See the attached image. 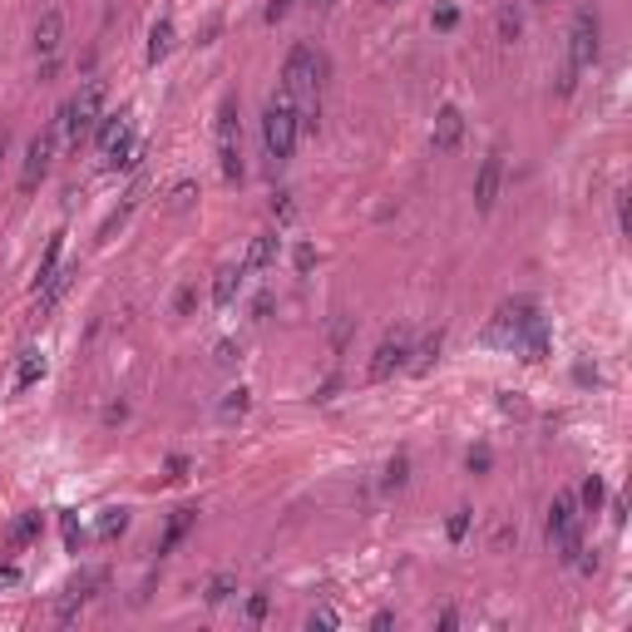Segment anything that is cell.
I'll return each instance as SVG.
<instances>
[{"label": "cell", "instance_id": "cell-1", "mask_svg": "<svg viewBox=\"0 0 632 632\" xmlns=\"http://www.w3.org/2000/svg\"><path fill=\"white\" fill-rule=\"evenodd\" d=\"M598 35H603L598 11H593V5H583V11L573 15V30H568V65H563V75H558V94H573L579 75L593 65V60H598Z\"/></svg>", "mask_w": 632, "mask_h": 632}, {"label": "cell", "instance_id": "cell-2", "mask_svg": "<svg viewBox=\"0 0 632 632\" xmlns=\"http://www.w3.org/2000/svg\"><path fill=\"white\" fill-rule=\"evenodd\" d=\"M297 134H301L297 104H291V99L277 89V94L267 99V114H262V149H267V159L277 163V168L291 159V149H297Z\"/></svg>", "mask_w": 632, "mask_h": 632}, {"label": "cell", "instance_id": "cell-3", "mask_svg": "<svg viewBox=\"0 0 632 632\" xmlns=\"http://www.w3.org/2000/svg\"><path fill=\"white\" fill-rule=\"evenodd\" d=\"M99 114H104V79H89V85L79 89L70 104H60L54 124H60V134H65L70 144H79V139H89V134H94Z\"/></svg>", "mask_w": 632, "mask_h": 632}, {"label": "cell", "instance_id": "cell-4", "mask_svg": "<svg viewBox=\"0 0 632 632\" xmlns=\"http://www.w3.org/2000/svg\"><path fill=\"white\" fill-rule=\"evenodd\" d=\"M218 163H223V178L227 183L242 178V129H237V99H223V109H218Z\"/></svg>", "mask_w": 632, "mask_h": 632}, {"label": "cell", "instance_id": "cell-5", "mask_svg": "<svg viewBox=\"0 0 632 632\" xmlns=\"http://www.w3.org/2000/svg\"><path fill=\"white\" fill-rule=\"evenodd\" d=\"M54 139H60V124H50V129H40L30 139V149H25V168H21V188L25 193H35L40 188V178L50 173V159H54Z\"/></svg>", "mask_w": 632, "mask_h": 632}, {"label": "cell", "instance_id": "cell-6", "mask_svg": "<svg viewBox=\"0 0 632 632\" xmlns=\"http://www.w3.org/2000/svg\"><path fill=\"white\" fill-rule=\"evenodd\" d=\"M30 45H35V54H40V65L45 60H60V45H65V5H45L35 30H30Z\"/></svg>", "mask_w": 632, "mask_h": 632}, {"label": "cell", "instance_id": "cell-7", "mask_svg": "<svg viewBox=\"0 0 632 632\" xmlns=\"http://www.w3.org/2000/svg\"><path fill=\"white\" fill-rule=\"evenodd\" d=\"M406 365H410V336L390 332L386 341L375 346V356H371V381H390V375L406 371Z\"/></svg>", "mask_w": 632, "mask_h": 632}, {"label": "cell", "instance_id": "cell-8", "mask_svg": "<svg viewBox=\"0 0 632 632\" xmlns=\"http://www.w3.org/2000/svg\"><path fill=\"white\" fill-rule=\"evenodd\" d=\"M499 188H504V153H489V159L480 163V173H474V208H480V213H494Z\"/></svg>", "mask_w": 632, "mask_h": 632}, {"label": "cell", "instance_id": "cell-9", "mask_svg": "<svg viewBox=\"0 0 632 632\" xmlns=\"http://www.w3.org/2000/svg\"><path fill=\"white\" fill-rule=\"evenodd\" d=\"M460 139H464V114L455 104H445L435 114V129H430V149H435V153H455V149H460Z\"/></svg>", "mask_w": 632, "mask_h": 632}, {"label": "cell", "instance_id": "cell-10", "mask_svg": "<svg viewBox=\"0 0 632 632\" xmlns=\"http://www.w3.org/2000/svg\"><path fill=\"white\" fill-rule=\"evenodd\" d=\"M104 159H109V168H139V159H144V144L134 139V129L124 124V129L109 139V149H104Z\"/></svg>", "mask_w": 632, "mask_h": 632}, {"label": "cell", "instance_id": "cell-11", "mask_svg": "<svg viewBox=\"0 0 632 632\" xmlns=\"http://www.w3.org/2000/svg\"><path fill=\"white\" fill-rule=\"evenodd\" d=\"M272 262H277V233H258L252 242H247V252H242L237 267H242V272H262V267H272Z\"/></svg>", "mask_w": 632, "mask_h": 632}, {"label": "cell", "instance_id": "cell-12", "mask_svg": "<svg viewBox=\"0 0 632 632\" xmlns=\"http://www.w3.org/2000/svg\"><path fill=\"white\" fill-rule=\"evenodd\" d=\"M514 346L524 351V361H544V356H548V326H544V316H529Z\"/></svg>", "mask_w": 632, "mask_h": 632}, {"label": "cell", "instance_id": "cell-13", "mask_svg": "<svg viewBox=\"0 0 632 632\" xmlns=\"http://www.w3.org/2000/svg\"><path fill=\"white\" fill-rule=\"evenodd\" d=\"M573 499H568V494H558L554 504H548V544H563L568 534H573Z\"/></svg>", "mask_w": 632, "mask_h": 632}, {"label": "cell", "instance_id": "cell-14", "mask_svg": "<svg viewBox=\"0 0 632 632\" xmlns=\"http://www.w3.org/2000/svg\"><path fill=\"white\" fill-rule=\"evenodd\" d=\"M193 519H198V509H178V514L168 519V529H163V538H159V558H163V554H173V548L183 544V534L193 529Z\"/></svg>", "mask_w": 632, "mask_h": 632}, {"label": "cell", "instance_id": "cell-15", "mask_svg": "<svg viewBox=\"0 0 632 632\" xmlns=\"http://www.w3.org/2000/svg\"><path fill=\"white\" fill-rule=\"evenodd\" d=\"M60 252H65V233H54L50 237V247H45V258H40V267H35V291L45 287V282L60 272Z\"/></svg>", "mask_w": 632, "mask_h": 632}, {"label": "cell", "instance_id": "cell-16", "mask_svg": "<svg viewBox=\"0 0 632 632\" xmlns=\"http://www.w3.org/2000/svg\"><path fill=\"white\" fill-rule=\"evenodd\" d=\"M45 375V356L40 351H21V365H15V390H30Z\"/></svg>", "mask_w": 632, "mask_h": 632}, {"label": "cell", "instance_id": "cell-17", "mask_svg": "<svg viewBox=\"0 0 632 632\" xmlns=\"http://www.w3.org/2000/svg\"><path fill=\"white\" fill-rule=\"evenodd\" d=\"M519 30H524V15H519V5H499V21H494V35H499V45H514Z\"/></svg>", "mask_w": 632, "mask_h": 632}, {"label": "cell", "instance_id": "cell-18", "mask_svg": "<svg viewBox=\"0 0 632 632\" xmlns=\"http://www.w3.org/2000/svg\"><path fill=\"white\" fill-rule=\"evenodd\" d=\"M242 277H247L242 267H223V272H218V282H213V301H218V307H227V301L237 297V287H242Z\"/></svg>", "mask_w": 632, "mask_h": 632}, {"label": "cell", "instance_id": "cell-19", "mask_svg": "<svg viewBox=\"0 0 632 632\" xmlns=\"http://www.w3.org/2000/svg\"><path fill=\"white\" fill-rule=\"evenodd\" d=\"M168 50H173V21H153V30H149V65H159Z\"/></svg>", "mask_w": 632, "mask_h": 632}, {"label": "cell", "instance_id": "cell-20", "mask_svg": "<svg viewBox=\"0 0 632 632\" xmlns=\"http://www.w3.org/2000/svg\"><path fill=\"white\" fill-rule=\"evenodd\" d=\"M35 538H40V514H21L15 519V529H11V548H25V544H35Z\"/></svg>", "mask_w": 632, "mask_h": 632}, {"label": "cell", "instance_id": "cell-21", "mask_svg": "<svg viewBox=\"0 0 632 632\" xmlns=\"http://www.w3.org/2000/svg\"><path fill=\"white\" fill-rule=\"evenodd\" d=\"M124 124H129V114H99V124H94V134H89V139H94L99 149H109V139H114Z\"/></svg>", "mask_w": 632, "mask_h": 632}, {"label": "cell", "instance_id": "cell-22", "mask_svg": "<svg viewBox=\"0 0 632 632\" xmlns=\"http://www.w3.org/2000/svg\"><path fill=\"white\" fill-rule=\"evenodd\" d=\"M129 529V509H104V519H99V538H114Z\"/></svg>", "mask_w": 632, "mask_h": 632}, {"label": "cell", "instance_id": "cell-23", "mask_svg": "<svg viewBox=\"0 0 632 632\" xmlns=\"http://www.w3.org/2000/svg\"><path fill=\"white\" fill-rule=\"evenodd\" d=\"M406 480H410V460L396 455V460L386 464V489H406Z\"/></svg>", "mask_w": 632, "mask_h": 632}, {"label": "cell", "instance_id": "cell-24", "mask_svg": "<svg viewBox=\"0 0 632 632\" xmlns=\"http://www.w3.org/2000/svg\"><path fill=\"white\" fill-rule=\"evenodd\" d=\"M203 598H208V608H223V603L233 598V579H223V573H218V579L208 583V593H203Z\"/></svg>", "mask_w": 632, "mask_h": 632}, {"label": "cell", "instance_id": "cell-25", "mask_svg": "<svg viewBox=\"0 0 632 632\" xmlns=\"http://www.w3.org/2000/svg\"><path fill=\"white\" fill-rule=\"evenodd\" d=\"M470 524H474V509H455V519L445 524V534H450V544H460L464 534H470Z\"/></svg>", "mask_w": 632, "mask_h": 632}, {"label": "cell", "instance_id": "cell-26", "mask_svg": "<svg viewBox=\"0 0 632 632\" xmlns=\"http://www.w3.org/2000/svg\"><path fill=\"white\" fill-rule=\"evenodd\" d=\"M598 504H603V480H598V474H588V480H583V509L598 514Z\"/></svg>", "mask_w": 632, "mask_h": 632}, {"label": "cell", "instance_id": "cell-27", "mask_svg": "<svg viewBox=\"0 0 632 632\" xmlns=\"http://www.w3.org/2000/svg\"><path fill=\"white\" fill-rule=\"evenodd\" d=\"M247 410V390L237 386V390H227V400H223V420H233V415H242Z\"/></svg>", "mask_w": 632, "mask_h": 632}, {"label": "cell", "instance_id": "cell-28", "mask_svg": "<svg viewBox=\"0 0 632 632\" xmlns=\"http://www.w3.org/2000/svg\"><path fill=\"white\" fill-rule=\"evenodd\" d=\"M410 356H415V365L425 371V365L439 356V332H435V336H425V346H420V351H410Z\"/></svg>", "mask_w": 632, "mask_h": 632}, {"label": "cell", "instance_id": "cell-29", "mask_svg": "<svg viewBox=\"0 0 632 632\" xmlns=\"http://www.w3.org/2000/svg\"><path fill=\"white\" fill-rule=\"evenodd\" d=\"M267 618V593H252L247 598V622H262Z\"/></svg>", "mask_w": 632, "mask_h": 632}, {"label": "cell", "instance_id": "cell-30", "mask_svg": "<svg viewBox=\"0 0 632 632\" xmlns=\"http://www.w3.org/2000/svg\"><path fill=\"white\" fill-rule=\"evenodd\" d=\"M455 21H460L455 5H439V11H435V30H455Z\"/></svg>", "mask_w": 632, "mask_h": 632}, {"label": "cell", "instance_id": "cell-31", "mask_svg": "<svg viewBox=\"0 0 632 632\" xmlns=\"http://www.w3.org/2000/svg\"><path fill=\"white\" fill-rule=\"evenodd\" d=\"M307 628H311V632H316V628H336V612H332V608H316V612L307 618Z\"/></svg>", "mask_w": 632, "mask_h": 632}, {"label": "cell", "instance_id": "cell-32", "mask_svg": "<svg viewBox=\"0 0 632 632\" xmlns=\"http://www.w3.org/2000/svg\"><path fill=\"white\" fill-rule=\"evenodd\" d=\"M287 11H291V0H272V5H267V25L287 21Z\"/></svg>", "mask_w": 632, "mask_h": 632}, {"label": "cell", "instance_id": "cell-33", "mask_svg": "<svg viewBox=\"0 0 632 632\" xmlns=\"http://www.w3.org/2000/svg\"><path fill=\"white\" fill-rule=\"evenodd\" d=\"M65 548H70V554L79 548V524H75V514H65Z\"/></svg>", "mask_w": 632, "mask_h": 632}, {"label": "cell", "instance_id": "cell-34", "mask_svg": "<svg viewBox=\"0 0 632 632\" xmlns=\"http://www.w3.org/2000/svg\"><path fill=\"white\" fill-rule=\"evenodd\" d=\"M0 583H5V588H11V583H21V568H15V563H0Z\"/></svg>", "mask_w": 632, "mask_h": 632}, {"label": "cell", "instance_id": "cell-35", "mask_svg": "<svg viewBox=\"0 0 632 632\" xmlns=\"http://www.w3.org/2000/svg\"><path fill=\"white\" fill-rule=\"evenodd\" d=\"M470 470H489V450H470Z\"/></svg>", "mask_w": 632, "mask_h": 632}, {"label": "cell", "instance_id": "cell-36", "mask_svg": "<svg viewBox=\"0 0 632 632\" xmlns=\"http://www.w3.org/2000/svg\"><path fill=\"white\" fill-rule=\"evenodd\" d=\"M371 628H375V632H386V628H396V612H375V618H371Z\"/></svg>", "mask_w": 632, "mask_h": 632}, {"label": "cell", "instance_id": "cell-37", "mask_svg": "<svg viewBox=\"0 0 632 632\" xmlns=\"http://www.w3.org/2000/svg\"><path fill=\"white\" fill-rule=\"evenodd\" d=\"M188 311H193V287L178 291V316H188Z\"/></svg>", "mask_w": 632, "mask_h": 632}, {"label": "cell", "instance_id": "cell-38", "mask_svg": "<svg viewBox=\"0 0 632 632\" xmlns=\"http://www.w3.org/2000/svg\"><path fill=\"white\" fill-rule=\"evenodd\" d=\"M124 415H129V406H124V400H119V406H109V410H104V420H109V425H119V420H124Z\"/></svg>", "mask_w": 632, "mask_h": 632}, {"label": "cell", "instance_id": "cell-39", "mask_svg": "<svg viewBox=\"0 0 632 632\" xmlns=\"http://www.w3.org/2000/svg\"><path fill=\"white\" fill-rule=\"evenodd\" d=\"M311 262H316V252H311V247H297V267L311 272Z\"/></svg>", "mask_w": 632, "mask_h": 632}, {"label": "cell", "instance_id": "cell-40", "mask_svg": "<svg viewBox=\"0 0 632 632\" xmlns=\"http://www.w3.org/2000/svg\"><path fill=\"white\" fill-rule=\"evenodd\" d=\"M188 198H193V183H178V188H173V203L183 208V203H188Z\"/></svg>", "mask_w": 632, "mask_h": 632}, {"label": "cell", "instance_id": "cell-41", "mask_svg": "<svg viewBox=\"0 0 632 632\" xmlns=\"http://www.w3.org/2000/svg\"><path fill=\"white\" fill-rule=\"evenodd\" d=\"M233 356H237V346H233V341L218 346V361H223V365H233Z\"/></svg>", "mask_w": 632, "mask_h": 632}, {"label": "cell", "instance_id": "cell-42", "mask_svg": "<svg viewBox=\"0 0 632 632\" xmlns=\"http://www.w3.org/2000/svg\"><path fill=\"white\" fill-rule=\"evenodd\" d=\"M272 213H277V218H291V203H287V193H277V203H272Z\"/></svg>", "mask_w": 632, "mask_h": 632}, {"label": "cell", "instance_id": "cell-43", "mask_svg": "<svg viewBox=\"0 0 632 632\" xmlns=\"http://www.w3.org/2000/svg\"><path fill=\"white\" fill-rule=\"evenodd\" d=\"M5 149H11V134L0 129V159H5Z\"/></svg>", "mask_w": 632, "mask_h": 632}, {"label": "cell", "instance_id": "cell-44", "mask_svg": "<svg viewBox=\"0 0 632 632\" xmlns=\"http://www.w3.org/2000/svg\"><path fill=\"white\" fill-rule=\"evenodd\" d=\"M307 5H316V11H326V5H332V0H307Z\"/></svg>", "mask_w": 632, "mask_h": 632}, {"label": "cell", "instance_id": "cell-45", "mask_svg": "<svg viewBox=\"0 0 632 632\" xmlns=\"http://www.w3.org/2000/svg\"><path fill=\"white\" fill-rule=\"evenodd\" d=\"M538 5H544V0H538Z\"/></svg>", "mask_w": 632, "mask_h": 632}, {"label": "cell", "instance_id": "cell-46", "mask_svg": "<svg viewBox=\"0 0 632 632\" xmlns=\"http://www.w3.org/2000/svg\"><path fill=\"white\" fill-rule=\"evenodd\" d=\"M390 5H396V0H390Z\"/></svg>", "mask_w": 632, "mask_h": 632}]
</instances>
